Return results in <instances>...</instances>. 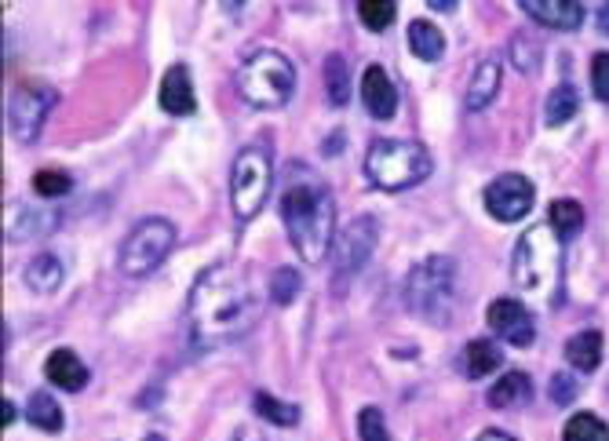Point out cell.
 I'll return each mask as SVG.
<instances>
[{
    "label": "cell",
    "instance_id": "obj_1",
    "mask_svg": "<svg viewBox=\"0 0 609 441\" xmlns=\"http://www.w3.org/2000/svg\"><path fill=\"white\" fill-rule=\"evenodd\" d=\"M264 318V299L252 285V270L216 262L191 289V332L197 346L234 343Z\"/></svg>",
    "mask_w": 609,
    "mask_h": 441
},
{
    "label": "cell",
    "instance_id": "obj_2",
    "mask_svg": "<svg viewBox=\"0 0 609 441\" xmlns=\"http://www.w3.org/2000/svg\"><path fill=\"white\" fill-rule=\"evenodd\" d=\"M281 223L300 252L303 262H321L336 245V201L321 175L307 168H292L285 191H281Z\"/></svg>",
    "mask_w": 609,
    "mask_h": 441
},
{
    "label": "cell",
    "instance_id": "obj_3",
    "mask_svg": "<svg viewBox=\"0 0 609 441\" xmlns=\"http://www.w3.org/2000/svg\"><path fill=\"white\" fill-rule=\"evenodd\" d=\"M234 84H237V96L252 110H281L292 99V88H296V70H292V62L281 51L256 48L237 66Z\"/></svg>",
    "mask_w": 609,
    "mask_h": 441
},
{
    "label": "cell",
    "instance_id": "obj_4",
    "mask_svg": "<svg viewBox=\"0 0 609 441\" xmlns=\"http://www.w3.org/2000/svg\"><path fill=\"white\" fill-rule=\"evenodd\" d=\"M456 303V262L449 256H427L405 278V307L430 324L453 321Z\"/></svg>",
    "mask_w": 609,
    "mask_h": 441
},
{
    "label": "cell",
    "instance_id": "obj_5",
    "mask_svg": "<svg viewBox=\"0 0 609 441\" xmlns=\"http://www.w3.org/2000/svg\"><path fill=\"white\" fill-rule=\"evenodd\" d=\"M365 175L380 191H409L430 175V154L416 139H376L365 154Z\"/></svg>",
    "mask_w": 609,
    "mask_h": 441
},
{
    "label": "cell",
    "instance_id": "obj_6",
    "mask_svg": "<svg viewBox=\"0 0 609 441\" xmlns=\"http://www.w3.org/2000/svg\"><path fill=\"white\" fill-rule=\"evenodd\" d=\"M514 285L526 292H548L562 274V241L551 226H533L519 237L511 256Z\"/></svg>",
    "mask_w": 609,
    "mask_h": 441
},
{
    "label": "cell",
    "instance_id": "obj_7",
    "mask_svg": "<svg viewBox=\"0 0 609 441\" xmlns=\"http://www.w3.org/2000/svg\"><path fill=\"white\" fill-rule=\"evenodd\" d=\"M270 154L267 146H245L234 157V168H230V205H234V216L241 223L256 219L264 212L267 197H270Z\"/></svg>",
    "mask_w": 609,
    "mask_h": 441
},
{
    "label": "cell",
    "instance_id": "obj_8",
    "mask_svg": "<svg viewBox=\"0 0 609 441\" xmlns=\"http://www.w3.org/2000/svg\"><path fill=\"white\" fill-rule=\"evenodd\" d=\"M175 245V226L168 219H143L121 241V274L146 278L168 259Z\"/></svg>",
    "mask_w": 609,
    "mask_h": 441
},
{
    "label": "cell",
    "instance_id": "obj_9",
    "mask_svg": "<svg viewBox=\"0 0 609 441\" xmlns=\"http://www.w3.org/2000/svg\"><path fill=\"white\" fill-rule=\"evenodd\" d=\"M51 107H56V91L48 84L23 81L12 91V99H8V132L23 146H29L40 135V128H45Z\"/></svg>",
    "mask_w": 609,
    "mask_h": 441
},
{
    "label": "cell",
    "instance_id": "obj_10",
    "mask_svg": "<svg viewBox=\"0 0 609 441\" xmlns=\"http://www.w3.org/2000/svg\"><path fill=\"white\" fill-rule=\"evenodd\" d=\"M533 201H537V186L519 172H503L482 191V205H486V212L492 219H500V223H519V219H526L533 212Z\"/></svg>",
    "mask_w": 609,
    "mask_h": 441
},
{
    "label": "cell",
    "instance_id": "obj_11",
    "mask_svg": "<svg viewBox=\"0 0 609 441\" xmlns=\"http://www.w3.org/2000/svg\"><path fill=\"white\" fill-rule=\"evenodd\" d=\"M376 237H380V226H376L373 216H354L340 234H336L332 245V262H336V278H354L358 270L369 262Z\"/></svg>",
    "mask_w": 609,
    "mask_h": 441
},
{
    "label": "cell",
    "instance_id": "obj_12",
    "mask_svg": "<svg viewBox=\"0 0 609 441\" xmlns=\"http://www.w3.org/2000/svg\"><path fill=\"white\" fill-rule=\"evenodd\" d=\"M486 318H489V329L511 346H522V351H526V346L537 340V318H533L526 303H519V299H508V296L492 299Z\"/></svg>",
    "mask_w": 609,
    "mask_h": 441
},
{
    "label": "cell",
    "instance_id": "obj_13",
    "mask_svg": "<svg viewBox=\"0 0 609 441\" xmlns=\"http://www.w3.org/2000/svg\"><path fill=\"white\" fill-rule=\"evenodd\" d=\"M157 102H161V110L172 113V118H191V113H197L194 81H191V70H186L183 62H175V66L165 70Z\"/></svg>",
    "mask_w": 609,
    "mask_h": 441
},
{
    "label": "cell",
    "instance_id": "obj_14",
    "mask_svg": "<svg viewBox=\"0 0 609 441\" xmlns=\"http://www.w3.org/2000/svg\"><path fill=\"white\" fill-rule=\"evenodd\" d=\"M362 102L376 121H391L398 113V88L383 66H369L362 73Z\"/></svg>",
    "mask_w": 609,
    "mask_h": 441
},
{
    "label": "cell",
    "instance_id": "obj_15",
    "mask_svg": "<svg viewBox=\"0 0 609 441\" xmlns=\"http://www.w3.org/2000/svg\"><path fill=\"white\" fill-rule=\"evenodd\" d=\"M522 12L548 29H576L584 23V4L576 0H522Z\"/></svg>",
    "mask_w": 609,
    "mask_h": 441
},
{
    "label": "cell",
    "instance_id": "obj_16",
    "mask_svg": "<svg viewBox=\"0 0 609 441\" xmlns=\"http://www.w3.org/2000/svg\"><path fill=\"white\" fill-rule=\"evenodd\" d=\"M45 372L59 391L73 394V391H84V387H88V369H84V362L73 351H66V346H59V351L48 354Z\"/></svg>",
    "mask_w": 609,
    "mask_h": 441
},
{
    "label": "cell",
    "instance_id": "obj_17",
    "mask_svg": "<svg viewBox=\"0 0 609 441\" xmlns=\"http://www.w3.org/2000/svg\"><path fill=\"white\" fill-rule=\"evenodd\" d=\"M500 77H503V70H500V62H497V59L478 62V70L471 73V84H467V99H464V107H467L471 113L486 110L489 102L497 99V91H500Z\"/></svg>",
    "mask_w": 609,
    "mask_h": 441
},
{
    "label": "cell",
    "instance_id": "obj_18",
    "mask_svg": "<svg viewBox=\"0 0 609 441\" xmlns=\"http://www.w3.org/2000/svg\"><path fill=\"white\" fill-rule=\"evenodd\" d=\"M500 365H503L500 343H492V340H471L464 346V372H467V380H486L489 372H500Z\"/></svg>",
    "mask_w": 609,
    "mask_h": 441
},
{
    "label": "cell",
    "instance_id": "obj_19",
    "mask_svg": "<svg viewBox=\"0 0 609 441\" xmlns=\"http://www.w3.org/2000/svg\"><path fill=\"white\" fill-rule=\"evenodd\" d=\"M529 394H533L529 376L519 372V369H511V372H503L500 380L489 387V397H486V402H489L492 408H514V405L529 402Z\"/></svg>",
    "mask_w": 609,
    "mask_h": 441
},
{
    "label": "cell",
    "instance_id": "obj_20",
    "mask_svg": "<svg viewBox=\"0 0 609 441\" xmlns=\"http://www.w3.org/2000/svg\"><path fill=\"white\" fill-rule=\"evenodd\" d=\"M565 362H570L576 372H595L598 362H602V335L595 329L576 332L573 340L565 343Z\"/></svg>",
    "mask_w": 609,
    "mask_h": 441
},
{
    "label": "cell",
    "instance_id": "obj_21",
    "mask_svg": "<svg viewBox=\"0 0 609 441\" xmlns=\"http://www.w3.org/2000/svg\"><path fill=\"white\" fill-rule=\"evenodd\" d=\"M409 48H413V56L419 62H438L446 51V34L435 23H427V19H416L409 26Z\"/></svg>",
    "mask_w": 609,
    "mask_h": 441
},
{
    "label": "cell",
    "instance_id": "obj_22",
    "mask_svg": "<svg viewBox=\"0 0 609 441\" xmlns=\"http://www.w3.org/2000/svg\"><path fill=\"white\" fill-rule=\"evenodd\" d=\"M548 226L555 230V237L559 241H573L584 226V208L570 201V197H562V201H555L548 208Z\"/></svg>",
    "mask_w": 609,
    "mask_h": 441
},
{
    "label": "cell",
    "instance_id": "obj_23",
    "mask_svg": "<svg viewBox=\"0 0 609 441\" xmlns=\"http://www.w3.org/2000/svg\"><path fill=\"white\" fill-rule=\"evenodd\" d=\"M26 419H29V424H34L37 430L59 434V430H62V405H59L51 394L37 391V394H29V402H26Z\"/></svg>",
    "mask_w": 609,
    "mask_h": 441
},
{
    "label": "cell",
    "instance_id": "obj_24",
    "mask_svg": "<svg viewBox=\"0 0 609 441\" xmlns=\"http://www.w3.org/2000/svg\"><path fill=\"white\" fill-rule=\"evenodd\" d=\"M26 285L34 289V292H56L62 285V262L56 256H37V259H29V267H26Z\"/></svg>",
    "mask_w": 609,
    "mask_h": 441
},
{
    "label": "cell",
    "instance_id": "obj_25",
    "mask_svg": "<svg viewBox=\"0 0 609 441\" xmlns=\"http://www.w3.org/2000/svg\"><path fill=\"white\" fill-rule=\"evenodd\" d=\"M562 441H609V424L595 413H576L565 419Z\"/></svg>",
    "mask_w": 609,
    "mask_h": 441
},
{
    "label": "cell",
    "instance_id": "obj_26",
    "mask_svg": "<svg viewBox=\"0 0 609 441\" xmlns=\"http://www.w3.org/2000/svg\"><path fill=\"white\" fill-rule=\"evenodd\" d=\"M256 413L275 427H296L300 424V405L281 402V397H270L267 391L256 394Z\"/></svg>",
    "mask_w": 609,
    "mask_h": 441
},
{
    "label": "cell",
    "instance_id": "obj_27",
    "mask_svg": "<svg viewBox=\"0 0 609 441\" xmlns=\"http://www.w3.org/2000/svg\"><path fill=\"white\" fill-rule=\"evenodd\" d=\"M576 113V88L573 84H559V88L548 96V107H544V121L551 124V128H559Z\"/></svg>",
    "mask_w": 609,
    "mask_h": 441
},
{
    "label": "cell",
    "instance_id": "obj_28",
    "mask_svg": "<svg viewBox=\"0 0 609 441\" xmlns=\"http://www.w3.org/2000/svg\"><path fill=\"white\" fill-rule=\"evenodd\" d=\"M325 88H329L332 107H343L351 99V77H346V59L329 56L325 59Z\"/></svg>",
    "mask_w": 609,
    "mask_h": 441
},
{
    "label": "cell",
    "instance_id": "obj_29",
    "mask_svg": "<svg viewBox=\"0 0 609 441\" xmlns=\"http://www.w3.org/2000/svg\"><path fill=\"white\" fill-rule=\"evenodd\" d=\"M394 15H398L394 0H362V4H358L362 26L373 29V34H383V29L394 23Z\"/></svg>",
    "mask_w": 609,
    "mask_h": 441
},
{
    "label": "cell",
    "instance_id": "obj_30",
    "mask_svg": "<svg viewBox=\"0 0 609 441\" xmlns=\"http://www.w3.org/2000/svg\"><path fill=\"white\" fill-rule=\"evenodd\" d=\"M300 289H303L300 270H292V267H281L275 270V278H270V299H275L278 307H289V303L300 296Z\"/></svg>",
    "mask_w": 609,
    "mask_h": 441
},
{
    "label": "cell",
    "instance_id": "obj_31",
    "mask_svg": "<svg viewBox=\"0 0 609 441\" xmlns=\"http://www.w3.org/2000/svg\"><path fill=\"white\" fill-rule=\"evenodd\" d=\"M34 191L45 197V201H56V197L70 194V175L59 172V168H40L34 175Z\"/></svg>",
    "mask_w": 609,
    "mask_h": 441
},
{
    "label": "cell",
    "instance_id": "obj_32",
    "mask_svg": "<svg viewBox=\"0 0 609 441\" xmlns=\"http://www.w3.org/2000/svg\"><path fill=\"white\" fill-rule=\"evenodd\" d=\"M358 441H391V430H387L380 408H362L358 413Z\"/></svg>",
    "mask_w": 609,
    "mask_h": 441
},
{
    "label": "cell",
    "instance_id": "obj_33",
    "mask_svg": "<svg viewBox=\"0 0 609 441\" xmlns=\"http://www.w3.org/2000/svg\"><path fill=\"white\" fill-rule=\"evenodd\" d=\"M511 62L519 66L522 73H533L540 66V48L533 45L529 37H514V45H511Z\"/></svg>",
    "mask_w": 609,
    "mask_h": 441
},
{
    "label": "cell",
    "instance_id": "obj_34",
    "mask_svg": "<svg viewBox=\"0 0 609 441\" xmlns=\"http://www.w3.org/2000/svg\"><path fill=\"white\" fill-rule=\"evenodd\" d=\"M592 91L598 102H609V51H598L592 59Z\"/></svg>",
    "mask_w": 609,
    "mask_h": 441
},
{
    "label": "cell",
    "instance_id": "obj_35",
    "mask_svg": "<svg viewBox=\"0 0 609 441\" xmlns=\"http://www.w3.org/2000/svg\"><path fill=\"white\" fill-rule=\"evenodd\" d=\"M548 394H551V402H555V405H570L573 397H576V380H573L570 372H555V376H551Z\"/></svg>",
    "mask_w": 609,
    "mask_h": 441
},
{
    "label": "cell",
    "instance_id": "obj_36",
    "mask_svg": "<svg viewBox=\"0 0 609 441\" xmlns=\"http://www.w3.org/2000/svg\"><path fill=\"white\" fill-rule=\"evenodd\" d=\"M478 441H514V438H511V434H503V430H497V427H489V430H482Z\"/></svg>",
    "mask_w": 609,
    "mask_h": 441
},
{
    "label": "cell",
    "instance_id": "obj_37",
    "mask_svg": "<svg viewBox=\"0 0 609 441\" xmlns=\"http://www.w3.org/2000/svg\"><path fill=\"white\" fill-rule=\"evenodd\" d=\"M234 441H267V438L259 434V430H252V427H241L237 434H234Z\"/></svg>",
    "mask_w": 609,
    "mask_h": 441
},
{
    "label": "cell",
    "instance_id": "obj_38",
    "mask_svg": "<svg viewBox=\"0 0 609 441\" xmlns=\"http://www.w3.org/2000/svg\"><path fill=\"white\" fill-rule=\"evenodd\" d=\"M598 29H602V34L609 37V4L598 8Z\"/></svg>",
    "mask_w": 609,
    "mask_h": 441
},
{
    "label": "cell",
    "instance_id": "obj_39",
    "mask_svg": "<svg viewBox=\"0 0 609 441\" xmlns=\"http://www.w3.org/2000/svg\"><path fill=\"white\" fill-rule=\"evenodd\" d=\"M12 424H15V405L4 397V427H12Z\"/></svg>",
    "mask_w": 609,
    "mask_h": 441
},
{
    "label": "cell",
    "instance_id": "obj_40",
    "mask_svg": "<svg viewBox=\"0 0 609 441\" xmlns=\"http://www.w3.org/2000/svg\"><path fill=\"white\" fill-rule=\"evenodd\" d=\"M143 441H165V438H161V434H146Z\"/></svg>",
    "mask_w": 609,
    "mask_h": 441
}]
</instances>
